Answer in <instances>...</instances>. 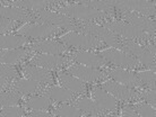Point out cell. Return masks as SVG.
Returning <instances> with one entry per match:
<instances>
[{
    "mask_svg": "<svg viewBox=\"0 0 156 117\" xmlns=\"http://www.w3.org/2000/svg\"><path fill=\"white\" fill-rule=\"evenodd\" d=\"M102 89L105 90L113 98L121 99V100H130L136 96V94L131 89H129L128 87L120 85L115 81H106L102 86Z\"/></svg>",
    "mask_w": 156,
    "mask_h": 117,
    "instance_id": "cell-1",
    "label": "cell"
},
{
    "mask_svg": "<svg viewBox=\"0 0 156 117\" xmlns=\"http://www.w3.org/2000/svg\"><path fill=\"white\" fill-rule=\"evenodd\" d=\"M70 72L73 77L82 81H95L102 78V73L100 71L88 66H74L70 69Z\"/></svg>",
    "mask_w": 156,
    "mask_h": 117,
    "instance_id": "cell-2",
    "label": "cell"
},
{
    "mask_svg": "<svg viewBox=\"0 0 156 117\" xmlns=\"http://www.w3.org/2000/svg\"><path fill=\"white\" fill-rule=\"evenodd\" d=\"M94 99L95 102L98 105L101 109L106 110H113L117 106L115 98H113L111 95H109L105 90L103 89H96L94 91Z\"/></svg>",
    "mask_w": 156,
    "mask_h": 117,
    "instance_id": "cell-3",
    "label": "cell"
},
{
    "mask_svg": "<svg viewBox=\"0 0 156 117\" xmlns=\"http://www.w3.org/2000/svg\"><path fill=\"white\" fill-rule=\"evenodd\" d=\"M111 78L113 79L114 81L120 83V85H123V86H133L136 87L139 85V82L136 78V74L131 73L127 70H123V69H119V70L112 71L111 72Z\"/></svg>",
    "mask_w": 156,
    "mask_h": 117,
    "instance_id": "cell-4",
    "label": "cell"
},
{
    "mask_svg": "<svg viewBox=\"0 0 156 117\" xmlns=\"http://www.w3.org/2000/svg\"><path fill=\"white\" fill-rule=\"evenodd\" d=\"M34 63L45 69H55L58 65L62 64V60L57 55L51 54H39L34 59Z\"/></svg>",
    "mask_w": 156,
    "mask_h": 117,
    "instance_id": "cell-5",
    "label": "cell"
},
{
    "mask_svg": "<svg viewBox=\"0 0 156 117\" xmlns=\"http://www.w3.org/2000/svg\"><path fill=\"white\" fill-rule=\"evenodd\" d=\"M78 63L84 64V66H88V68H95V66L102 65L104 59L102 56H98L96 54H92V53H79L76 58Z\"/></svg>",
    "mask_w": 156,
    "mask_h": 117,
    "instance_id": "cell-6",
    "label": "cell"
},
{
    "mask_svg": "<svg viewBox=\"0 0 156 117\" xmlns=\"http://www.w3.org/2000/svg\"><path fill=\"white\" fill-rule=\"evenodd\" d=\"M60 81L62 82L65 88L67 90H69V91H73V92L74 91L75 92L83 91V87H84L83 81L73 77L71 74H61L60 75Z\"/></svg>",
    "mask_w": 156,
    "mask_h": 117,
    "instance_id": "cell-7",
    "label": "cell"
},
{
    "mask_svg": "<svg viewBox=\"0 0 156 117\" xmlns=\"http://www.w3.org/2000/svg\"><path fill=\"white\" fill-rule=\"evenodd\" d=\"M25 43L24 36L17 35H2L0 36V48H12L23 45Z\"/></svg>",
    "mask_w": 156,
    "mask_h": 117,
    "instance_id": "cell-8",
    "label": "cell"
},
{
    "mask_svg": "<svg viewBox=\"0 0 156 117\" xmlns=\"http://www.w3.org/2000/svg\"><path fill=\"white\" fill-rule=\"evenodd\" d=\"M25 71L28 74V77L31 78V80H34L36 82L48 81V79H49L48 71L45 69H42V68H37L35 65H28L26 66Z\"/></svg>",
    "mask_w": 156,
    "mask_h": 117,
    "instance_id": "cell-9",
    "label": "cell"
},
{
    "mask_svg": "<svg viewBox=\"0 0 156 117\" xmlns=\"http://www.w3.org/2000/svg\"><path fill=\"white\" fill-rule=\"evenodd\" d=\"M51 99H53L55 102H66V100H70L73 97L71 91L63 88H53L50 90L49 92Z\"/></svg>",
    "mask_w": 156,
    "mask_h": 117,
    "instance_id": "cell-10",
    "label": "cell"
},
{
    "mask_svg": "<svg viewBox=\"0 0 156 117\" xmlns=\"http://www.w3.org/2000/svg\"><path fill=\"white\" fill-rule=\"evenodd\" d=\"M77 108L79 110H84L87 113H98L101 108L98 107V105L95 102L90 100V98H84L80 99L77 102Z\"/></svg>",
    "mask_w": 156,
    "mask_h": 117,
    "instance_id": "cell-11",
    "label": "cell"
},
{
    "mask_svg": "<svg viewBox=\"0 0 156 117\" xmlns=\"http://www.w3.org/2000/svg\"><path fill=\"white\" fill-rule=\"evenodd\" d=\"M18 102H20V96L12 91L6 92L0 96V106L2 107H12L17 105Z\"/></svg>",
    "mask_w": 156,
    "mask_h": 117,
    "instance_id": "cell-12",
    "label": "cell"
},
{
    "mask_svg": "<svg viewBox=\"0 0 156 117\" xmlns=\"http://www.w3.org/2000/svg\"><path fill=\"white\" fill-rule=\"evenodd\" d=\"M48 106H49V100L45 97L32 98L28 102V107L34 112H43L44 109H47Z\"/></svg>",
    "mask_w": 156,
    "mask_h": 117,
    "instance_id": "cell-13",
    "label": "cell"
},
{
    "mask_svg": "<svg viewBox=\"0 0 156 117\" xmlns=\"http://www.w3.org/2000/svg\"><path fill=\"white\" fill-rule=\"evenodd\" d=\"M37 87V82L34 80H23L17 83V89L24 92V94H32L36 90Z\"/></svg>",
    "mask_w": 156,
    "mask_h": 117,
    "instance_id": "cell-14",
    "label": "cell"
},
{
    "mask_svg": "<svg viewBox=\"0 0 156 117\" xmlns=\"http://www.w3.org/2000/svg\"><path fill=\"white\" fill-rule=\"evenodd\" d=\"M133 109L139 117H155V108L148 104H140Z\"/></svg>",
    "mask_w": 156,
    "mask_h": 117,
    "instance_id": "cell-15",
    "label": "cell"
},
{
    "mask_svg": "<svg viewBox=\"0 0 156 117\" xmlns=\"http://www.w3.org/2000/svg\"><path fill=\"white\" fill-rule=\"evenodd\" d=\"M57 114L60 117H78L80 112H79V109H78L77 107L67 105V106H61L60 108H58Z\"/></svg>",
    "mask_w": 156,
    "mask_h": 117,
    "instance_id": "cell-16",
    "label": "cell"
},
{
    "mask_svg": "<svg viewBox=\"0 0 156 117\" xmlns=\"http://www.w3.org/2000/svg\"><path fill=\"white\" fill-rule=\"evenodd\" d=\"M23 109L22 108H18V107H6L4 110H2V116L4 117H22L23 116Z\"/></svg>",
    "mask_w": 156,
    "mask_h": 117,
    "instance_id": "cell-17",
    "label": "cell"
},
{
    "mask_svg": "<svg viewBox=\"0 0 156 117\" xmlns=\"http://www.w3.org/2000/svg\"><path fill=\"white\" fill-rule=\"evenodd\" d=\"M146 100H147V102H149L151 104V106L152 107H155V90L154 89H151L146 94Z\"/></svg>",
    "mask_w": 156,
    "mask_h": 117,
    "instance_id": "cell-18",
    "label": "cell"
},
{
    "mask_svg": "<svg viewBox=\"0 0 156 117\" xmlns=\"http://www.w3.org/2000/svg\"><path fill=\"white\" fill-rule=\"evenodd\" d=\"M123 117H139L138 114L135 112L133 107H125L123 109Z\"/></svg>",
    "mask_w": 156,
    "mask_h": 117,
    "instance_id": "cell-19",
    "label": "cell"
},
{
    "mask_svg": "<svg viewBox=\"0 0 156 117\" xmlns=\"http://www.w3.org/2000/svg\"><path fill=\"white\" fill-rule=\"evenodd\" d=\"M30 117H50L48 114H45L44 112H34L33 114H31Z\"/></svg>",
    "mask_w": 156,
    "mask_h": 117,
    "instance_id": "cell-20",
    "label": "cell"
},
{
    "mask_svg": "<svg viewBox=\"0 0 156 117\" xmlns=\"http://www.w3.org/2000/svg\"><path fill=\"white\" fill-rule=\"evenodd\" d=\"M4 83H5V79L0 78V87L2 86V85H4Z\"/></svg>",
    "mask_w": 156,
    "mask_h": 117,
    "instance_id": "cell-21",
    "label": "cell"
},
{
    "mask_svg": "<svg viewBox=\"0 0 156 117\" xmlns=\"http://www.w3.org/2000/svg\"><path fill=\"white\" fill-rule=\"evenodd\" d=\"M111 117H118V116H111Z\"/></svg>",
    "mask_w": 156,
    "mask_h": 117,
    "instance_id": "cell-22",
    "label": "cell"
}]
</instances>
